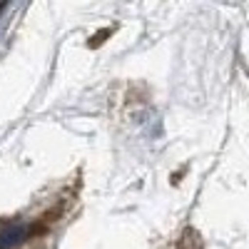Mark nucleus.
Instances as JSON below:
<instances>
[{
    "label": "nucleus",
    "mask_w": 249,
    "mask_h": 249,
    "mask_svg": "<svg viewBox=\"0 0 249 249\" xmlns=\"http://www.w3.org/2000/svg\"><path fill=\"white\" fill-rule=\"evenodd\" d=\"M30 234V227L25 222H8L0 227V249H13L23 244Z\"/></svg>",
    "instance_id": "obj_1"
}]
</instances>
